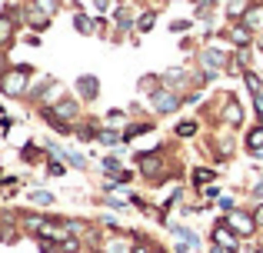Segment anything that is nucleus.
Returning <instances> with one entry per match:
<instances>
[{
  "instance_id": "f257e3e1",
  "label": "nucleus",
  "mask_w": 263,
  "mask_h": 253,
  "mask_svg": "<svg viewBox=\"0 0 263 253\" xmlns=\"http://www.w3.org/2000/svg\"><path fill=\"white\" fill-rule=\"evenodd\" d=\"M80 113H84V104L77 97H70V93H60L53 104L40 107V117L57 130V133H73V127L80 124Z\"/></svg>"
},
{
  "instance_id": "f03ea898",
  "label": "nucleus",
  "mask_w": 263,
  "mask_h": 253,
  "mask_svg": "<svg viewBox=\"0 0 263 253\" xmlns=\"http://www.w3.org/2000/svg\"><path fill=\"white\" fill-rule=\"evenodd\" d=\"M30 87H33V67H27V64H10L4 70V77H0V93L10 100L27 97Z\"/></svg>"
},
{
  "instance_id": "7ed1b4c3",
  "label": "nucleus",
  "mask_w": 263,
  "mask_h": 253,
  "mask_svg": "<svg viewBox=\"0 0 263 253\" xmlns=\"http://www.w3.org/2000/svg\"><path fill=\"white\" fill-rule=\"evenodd\" d=\"M134 160H137V170H140V177H143L147 183L160 187V183L167 180V160H170V157H163V147H157V150H140Z\"/></svg>"
},
{
  "instance_id": "20e7f679",
  "label": "nucleus",
  "mask_w": 263,
  "mask_h": 253,
  "mask_svg": "<svg viewBox=\"0 0 263 253\" xmlns=\"http://www.w3.org/2000/svg\"><path fill=\"white\" fill-rule=\"evenodd\" d=\"M160 84L167 87V90L180 93V97H186V93L197 90V73L183 70V67H170L167 73H160Z\"/></svg>"
},
{
  "instance_id": "39448f33",
  "label": "nucleus",
  "mask_w": 263,
  "mask_h": 253,
  "mask_svg": "<svg viewBox=\"0 0 263 253\" xmlns=\"http://www.w3.org/2000/svg\"><path fill=\"white\" fill-rule=\"evenodd\" d=\"M223 220L240 240H250V237L260 233V223H257V217H253V210H230Z\"/></svg>"
},
{
  "instance_id": "423d86ee",
  "label": "nucleus",
  "mask_w": 263,
  "mask_h": 253,
  "mask_svg": "<svg viewBox=\"0 0 263 253\" xmlns=\"http://www.w3.org/2000/svg\"><path fill=\"white\" fill-rule=\"evenodd\" d=\"M57 93H64V87L57 84L53 77H33V87H30V93H27V104H40V107H47V104H53V97Z\"/></svg>"
},
{
  "instance_id": "0eeeda50",
  "label": "nucleus",
  "mask_w": 263,
  "mask_h": 253,
  "mask_svg": "<svg viewBox=\"0 0 263 253\" xmlns=\"http://www.w3.org/2000/svg\"><path fill=\"white\" fill-rule=\"evenodd\" d=\"M180 107H183V97L174 93V90H167V87H160V90L150 97V113H154V117H170Z\"/></svg>"
},
{
  "instance_id": "6e6552de",
  "label": "nucleus",
  "mask_w": 263,
  "mask_h": 253,
  "mask_svg": "<svg viewBox=\"0 0 263 253\" xmlns=\"http://www.w3.org/2000/svg\"><path fill=\"white\" fill-rule=\"evenodd\" d=\"M206 147L213 150V157L217 160H230L233 153H237V137H233V130H213L210 137H206Z\"/></svg>"
},
{
  "instance_id": "1a4fd4ad",
  "label": "nucleus",
  "mask_w": 263,
  "mask_h": 253,
  "mask_svg": "<svg viewBox=\"0 0 263 253\" xmlns=\"http://www.w3.org/2000/svg\"><path fill=\"white\" fill-rule=\"evenodd\" d=\"M210 237H213V247H220L223 253H240V250H243V240H240V237L227 227V220H217V223H213Z\"/></svg>"
},
{
  "instance_id": "9d476101",
  "label": "nucleus",
  "mask_w": 263,
  "mask_h": 253,
  "mask_svg": "<svg viewBox=\"0 0 263 253\" xmlns=\"http://www.w3.org/2000/svg\"><path fill=\"white\" fill-rule=\"evenodd\" d=\"M73 90H77V100L80 104H97V97H100V77H93V73H84V77L73 80Z\"/></svg>"
},
{
  "instance_id": "9b49d317",
  "label": "nucleus",
  "mask_w": 263,
  "mask_h": 253,
  "mask_svg": "<svg viewBox=\"0 0 263 253\" xmlns=\"http://www.w3.org/2000/svg\"><path fill=\"white\" fill-rule=\"evenodd\" d=\"M20 20H24V27L27 30H33V33H44L47 27H50V13H44L37 4H30V7H24V13H20Z\"/></svg>"
},
{
  "instance_id": "f8f14e48",
  "label": "nucleus",
  "mask_w": 263,
  "mask_h": 253,
  "mask_svg": "<svg viewBox=\"0 0 263 253\" xmlns=\"http://www.w3.org/2000/svg\"><path fill=\"white\" fill-rule=\"evenodd\" d=\"M100 170L107 173V180H117V183H123V187L134 180V173L120 167V157H117V153H107V157H103V160H100Z\"/></svg>"
},
{
  "instance_id": "ddd939ff",
  "label": "nucleus",
  "mask_w": 263,
  "mask_h": 253,
  "mask_svg": "<svg viewBox=\"0 0 263 253\" xmlns=\"http://www.w3.org/2000/svg\"><path fill=\"white\" fill-rule=\"evenodd\" d=\"M243 147H247V153H250L253 160H263V124L250 127L243 133Z\"/></svg>"
},
{
  "instance_id": "4468645a",
  "label": "nucleus",
  "mask_w": 263,
  "mask_h": 253,
  "mask_svg": "<svg viewBox=\"0 0 263 253\" xmlns=\"http://www.w3.org/2000/svg\"><path fill=\"white\" fill-rule=\"evenodd\" d=\"M17 27H20V24H17V13H13V10L0 13V47H4V50L13 44V37H17Z\"/></svg>"
},
{
  "instance_id": "2eb2a0df",
  "label": "nucleus",
  "mask_w": 263,
  "mask_h": 253,
  "mask_svg": "<svg viewBox=\"0 0 263 253\" xmlns=\"http://www.w3.org/2000/svg\"><path fill=\"white\" fill-rule=\"evenodd\" d=\"M60 227H64L67 237H77V240H87L93 233V227L87 220H77V217H60Z\"/></svg>"
},
{
  "instance_id": "dca6fc26",
  "label": "nucleus",
  "mask_w": 263,
  "mask_h": 253,
  "mask_svg": "<svg viewBox=\"0 0 263 253\" xmlns=\"http://www.w3.org/2000/svg\"><path fill=\"white\" fill-rule=\"evenodd\" d=\"M227 37H230L233 44H237V50H240V47H247V44L253 40V30H250V27L243 24V20H240V24H233L230 30H227Z\"/></svg>"
},
{
  "instance_id": "f3484780",
  "label": "nucleus",
  "mask_w": 263,
  "mask_h": 253,
  "mask_svg": "<svg viewBox=\"0 0 263 253\" xmlns=\"http://www.w3.org/2000/svg\"><path fill=\"white\" fill-rule=\"evenodd\" d=\"M97 24H100V20H97ZM97 24L87 17V13H80V10L73 13V30L84 33V37H93V33H100V27H97Z\"/></svg>"
},
{
  "instance_id": "a211bd4d",
  "label": "nucleus",
  "mask_w": 263,
  "mask_h": 253,
  "mask_svg": "<svg viewBox=\"0 0 263 253\" xmlns=\"http://www.w3.org/2000/svg\"><path fill=\"white\" fill-rule=\"evenodd\" d=\"M160 87H163V84H160V73H143V77H140V84H137V90H140L143 97L150 100L157 90H160Z\"/></svg>"
},
{
  "instance_id": "6ab92c4d",
  "label": "nucleus",
  "mask_w": 263,
  "mask_h": 253,
  "mask_svg": "<svg viewBox=\"0 0 263 253\" xmlns=\"http://www.w3.org/2000/svg\"><path fill=\"white\" fill-rule=\"evenodd\" d=\"M20 160L24 163H44V160H50V157H47V150H40L37 143H27V147H20Z\"/></svg>"
},
{
  "instance_id": "aec40b11",
  "label": "nucleus",
  "mask_w": 263,
  "mask_h": 253,
  "mask_svg": "<svg viewBox=\"0 0 263 253\" xmlns=\"http://www.w3.org/2000/svg\"><path fill=\"white\" fill-rule=\"evenodd\" d=\"M117 27H120V30H130V27H137V7L123 4L120 10H117Z\"/></svg>"
},
{
  "instance_id": "412c9836",
  "label": "nucleus",
  "mask_w": 263,
  "mask_h": 253,
  "mask_svg": "<svg viewBox=\"0 0 263 253\" xmlns=\"http://www.w3.org/2000/svg\"><path fill=\"white\" fill-rule=\"evenodd\" d=\"M97 143H103V147H117V143H123V133H120V130H114V127H100Z\"/></svg>"
},
{
  "instance_id": "4be33fe9",
  "label": "nucleus",
  "mask_w": 263,
  "mask_h": 253,
  "mask_svg": "<svg viewBox=\"0 0 263 253\" xmlns=\"http://www.w3.org/2000/svg\"><path fill=\"white\" fill-rule=\"evenodd\" d=\"M190 180H193V187H210V183L217 180V173H213L210 167H197V170L190 173Z\"/></svg>"
},
{
  "instance_id": "5701e85b",
  "label": "nucleus",
  "mask_w": 263,
  "mask_h": 253,
  "mask_svg": "<svg viewBox=\"0 0 263 253\" xmlns=\"http://www.w3.org/2000/svg\"><path fill=\"white\" fill-rule=\"evenodd\" d=\"M130 113H123V110H107V117H103V124H107V127H114V130H123V127H127L130 124Z\"/></svg>"
},
{
  "instance_id": "b1692460",
  "label": "nucleus",
  "mask_w": 263,
  "mask_h": 253,
  "mask_svg": "<svg viewBox=\"0 0 263 253\" xmlns=\"http://www.w3.org/2000/svg\"><path fill=\"white\" fill-rule=\"evenodd\" d=\"M243 84H247V90H250L253 97H260V93H263V80H260L257 70H243Z\"/></svg>"
},
{
  "instance_id": "393cba45",
  "label": "nucleus",
  "mask_w": 263,
  "mask_h": 253,
  "mask_svg": "<svg viewBox=\"0 0 263 253\" xmlns=\"http://www.w3.org/2000/svg\"><path fill=\"white\" fill-rule=\"evenodd\" d=\"M197 120H180V124L174 127V133L180 137V140H190V137H197Z\"/></svg>"
},
{
  "instance_id": "a878e982",
  "label": "nucleus",
  "mask_w": 263,
  "mask_h": 253,
  "mask_svg": "<svg viewBox=\"0 0 263 253\" xmlns=\"http://www.w3.org/2000/svg\"><path fill=\"white\" fill-rule=\"evenodd\" d=\"M27 200L37 203V207H53V193H50V190H30Z\"/></svg>"
},
{
  "instance_id": "bb28decb",
  "label": "nucleus",
  "mask_w": 263,
  "mask_h": 253,
  "mask_svg": "<svg viewBox=\"0 0 263 253\" xmlns=\"http://www.w3.org/2000/svg\"><path fill=\"white\" fill-rule=\"evenodd\" d=\"M67 167H73V170H87V157L84 153H77V150H67Z\"/></svg>"
},
{
  "instance_id": "cd10ccee",
  "label": "nucleus",
  "mask_w": 263,
  "mask_h": 253,
  "mask_svg": "<svg viewBox=\"0 0 263 253\" xmlns=\"http://www.w3.org/2000/svg\"><path fill=\"white\" fill-rule=\"evenodd\" d=\"M154 20H157V13H154V10H147V13H143L140 20H137V30H140V33L154 30Z\"/></svg>"
},
{
  "instance_id": "c85d7f7f",
  "label": "nucleus",
  "mask_w": 263,
  "mask_h": 253,
  "mask_svg": "<svg viewBox=\"0 0 263 253\" xmlns=\"http://www.w3.org/2000/svg\"><path fill=\"white\" fill-rule=\"evenodd\" d=\"M47 173H50V177H64L67 173V163L64 160H47Z\"/></svg>"
},
{
  "instance_id": "c756f323",
  "label": "nucleus",
  "mask_w": 263,
  "mask_h": 253,
  "mask_svg": "<svg viewBox=\"0 0 263 253\" xmlns=\"http://www.w3.org/2000/svg\"><path fill=\"white\" fill-rule=\"evenodd\" d=\"M33 4H37V7H40L44 13H50V17H53V13L60 10V0H33Z\"/></svg>"
},
{
  "instance_id": "7c9ffc66",
  "label": "nucleus",
  "mask_w": 263,
  "mask_h": 253,
  "mask_svg": "<svg viewBox=\"0 0 263 253\" xmlns=\"http://www.w3.org/2000/svg\"><path fill=\"white\" fill-rule=\"evenodd\" d=\"M243 24L250 27V30H257V27H260V10H257V7H253V10H250V13L243 17Z\"/></svg>"
},
{
  "instance_id": "2f4dec72",
  "label": "nucleus",
  "mask_w": 263,
  "mask_h": 253,
  "mask_svg": "<svg viewBox=\"0 0 263 253\" xmlns=\"http://www.w3.org/2000/svg\"><path fill=\"white\" fill-rule=\"evenodd\" d=\"M37 247L40 253H60V243H53V240H37Z\"/></svg>"
},
{
  "instance_id": "473e14b6",
  "label": "nucleus",
  "mask_w": 263,
  "mask_h": 253,
  "mask_svg": "<svg viewBox=\"0 0 263 253\" xmlns=\"http://www.w3.org/2000/svg\"><path fill=\"white\" fill-rule=\"evenodd\" d=\"M220 210H223V217H227L230 210H237V200H233V197H223V200H220Z\"/></svg>"
},
{
  "instance_id": "72a5a7b5",
  "label": "nucleus",
  "mask_w": 263,
  "mask_h": 253,
  "mask_svg": "<svg viewBox=\"0 0 263 253\" xmlns=\"http://www.w3.org/2000/svg\"><path fill=\"white\" fill-rule=\"evenodd\" d=\"M110 7H114V0H93V10L97 13H107Z\"/></svg>"
},
{
  "instance_id": "f704fd0d",
  "label": "nucleus",
  "mask_w": 263,
  "mask_h": 253,
  "mask_svg": "<svg viewBox=\"0 0 263 253\" xmlns=\"http://www.w3.org/2000/svg\"><path fill=\"white\" fill-rule=\"evenodd\" d=\"M253 113H257V120L263 124V93H260V97H253Z\"/></svg>"
},
{
  "instance_id": "c9c22d12",
  "label": "nucleus",
  "mask_w": 263,
  "mask_h": 253,
  "mask_svg": "<svg viewBox=\"0 0 263 253\" xmlns=\"http://www.w3.org/2000/svg\"><path fill=\"white\" fill-rule=\"evenodd\" d=\"M170 30H174V33H183V30H190V20H174V24H170Z\"/></svg>"
},
{
  "instance_id": "e433bc0d",
  "label": "nucleus",
  "mask_w": 263,
  "mask_h": 253,
  "mask_svg": "<svg viewBox=\"0 0 263 253\" xmlns=\"http://www.w3.org/2000/svg\"><path fill=\"white\" fill-rule=\"evenodd\" d=\"M203 197H206V200H217V197H220V187H217V183H213V187H203Z\"/></svg>"
},
{
  "instance_id": "4c0bfd02",
  "label": "nucleus",
  "mask_w": 263,
  "mask_h": 253,
  "mask_svg": "<svg viewBox=\"0 0 263 253\" xmlns=\"http://www.w3.org/2000/svg\"><path fill=\"white\" fill-rule=\"evenodd\" d=\"M253 217H257V223H260V230H263V200H257V207H253Z\"/></svg>"
},
{
  "instance_id": "58836bf2",
  "label": "nucleus",
  "mask_w": 263,
  "mask_h": 253,
  "mask_svg": "<svg viewBox=\"0 0 263 253\" xmlns=\"http://www.w3.org/2000/svg\"><path fill=\"white\" fill-rule=\"evenodd\" d=\"M7 67H10V60H7V50L0 47V77H4V70H7Z\"/></svg>"
},
{
  "instance_id": "ea45409f",
  "label": "nucleus",
  "mask_w": 263,
  "mask_h": 253,
  "mask_svg": "<svg viewBox=\"0 0 263 253\" xmlns=\"http://www.w3.org/2000/svg\"><path fill=\"white\" fill-rule=\"evenodd\" d=\"M253 197H257V200H263V180H257V187H253Z\"/></svg>"
},
{
  "instance_id": "a19ab883",
  "label": "nucleus",
  "mask_w": 263,
  "mask_h": 253,
  "mask_svg": "<svg viewBox=\"0 0 263 253\" xmlns=\"http://www.w3.org/2000/svg\"><path fill=\"white\" fill-rule=\"evenodd\" d=\"M0 127H4V133H7V130L13 127V120H10V117H0Z\"/></svg>"
},
{
  "instance_id": "79ce46f5",
  "label": "nucleus",
  "mask_w": 263,
  "mask_h": 253,
  "mask_svg": "<svg viewBox=\"0 0 263 253\" xmlns=\"http://www.w3.org/2000/svg\"><path fill=\"white\" fill-rule=\"evenodd\" d=\"M257 247L263 250V230H260V233H257Z\"/></svg>"
},
{
  "instance_id": "37998d69",
  "label": "nucleus",
  "mask_w": 263,
  "mask_h": 253,
  "mask_svg": "<svg viewBox=\"0 0 263 253\" xmlns=\"http://www.w3.org/2000/svg\"><path fill=\"white\" fill-rule=\"evenodd\" d=\"M247 253H263V250H260V247H250V250H247Z\"/></svg>"
},
{
  "instance_id": "c03bdc74",
  "label": "nucleus",
  "mask_w": 263,
  "mask_h": 253,
  "mask_svg": "<svg viewBox=\"0 0 263 253\" xmlns=\"http://www.w3.org/2000/svg\"><path fill=\"white\" fill-rule=\"evenodd\" d=\"M154 253H167V250H163V247H154Z\"/></svg>"
},
{
  "instance_id": "a18cd8bd",
  "label": "nucleus",
  "mask_w": 263,
  "mask_h": 253,
  "mask_svg": "<svg viewBox=\"0 0 263 253\" xmlns=\"http://www.w3.org/2000/svg\"><path fill=\"white\" fill-rule=\"evenodd\" d=\"M0 117H4V104H0Z\"/></svg>"
}]
</instances>
